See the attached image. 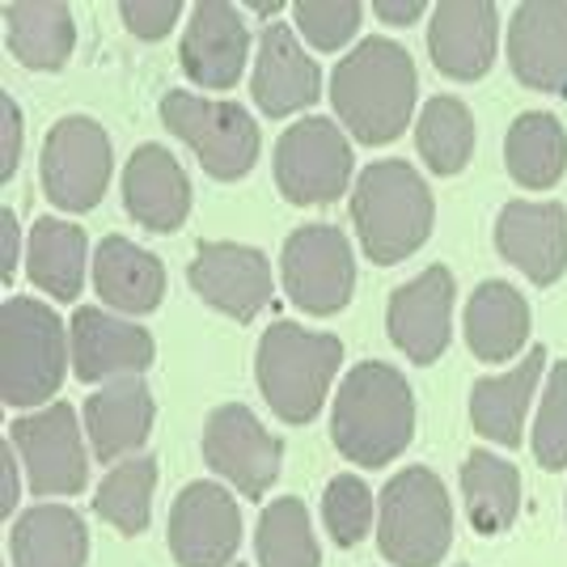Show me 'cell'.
Instances as JSON below:
<instances>
[{"mask_svg": "<svg viewBox=\"0 0 567 567\" xmlns=\"http://www.w3.org/2000/svg\"><path fill=\"white\" fill-rule=\"evenodd\" d=\"M280 276L292 306L313 313V318H331V313H339L352 301V246L334 225H306V229H297L284 241Z\"/></svg>", "mask_w": 567, "mask_h": 567, "instance_id": "cell-10", "label": "cell"}, {"mask_svg": "<svg viewBox=\"0 0 567 567\" xmlns=\"http://www.w3.org/2000/svg\"><path fill=\"white\" fill-rule=\"evenodd\" d=\"M13 567H85L90 534L81 513L64 504H34L9 529Z\"/></svg>", "mask_w": 567, "mask_h": 567, "instance_id": "cell-26", "label": "cell"}, {"mask_svg": "<svg viewBox=\"0 0 567 567\" xmlns=\"http://www.w3.org/2000/svg\"><path fill=\"white\" fill-rule=\"evenodd\" d=\"M496 250L525 280L555 284L567 271V213L564 204H504L496 220Z\"/></svg>", "mask_w": 567, "mask_h": 567, "instance_id": "cell-19", "label": "cell"}, {"mask_svg": "<svg viewBox=\"0 0 567 567\" xmlns=\"http://www.w3.org/2000/svg\"><path fill=\"white\" fill-rule=\"evenodd\" d=\"M453 276L445 267H427L411 284L394 288L385 309V331L406 360L432 364L450 348V318H453Z\"/></svg>", "mask_w": 567, "mask_h": 567, "instance_id": "cell-16", "label": "cell"}, {"mask_svg": "<svg viewBox=\"0 0 567 567\" xmlns=\"http://www.w3.org/2000/svg\"><path fill=\"white\" fill-rule=\"evenodd\" d=\"M276 183L292 204H331L352 183V144L331 118H301L276 144Z\"/></svg>", "mask_w": 567, "mask_h": 567, "instance_id": "cell-11", "label": "cell"}, {"mask_svg": "<svg viewBox=\"0 0 567 567\" xmlns=\"http://www.w3.org/2000/svg\"><path fill=\"white\" fill-rule=\"evenodd\" d=\"M292 13H297V30L318 51H339L360 30L355 0H301Z\"/></svg>", "mask_w": 567, "mask_h": 567, "instance_id": "cell-37", "label": "cell"}, {"mask_svg": "<svg viewBox=\"0 0 567 567\" xmlns=\"http://www.w3.org/2000/svg\"><path fill=\"white\" fill-rule=\"evenodd\" d=\"M543 373H546V348L534 343V352L525 355L513 373L474 381L471 390L474 432L504 445V450H517L520 432H525V415H529V402H534V390H538Z\"/></svg>", "mask_w": 567, "mask_h": 567, "instance_id": "cell-24", "label": "cell"}, {"mask_svg": "<svg viewBox=\"0 0 567 567\" xmlns=\"http://www.w3.org/2000/svg\"><path fill=\"white\" fill-rule=\"evenodd\" d=\"M373 492L364 487V478L355 474H334L327 496H322V520L331 529V538L339 546L364 543V534L373 529Z\"/></svg>", "mask_w": 567, "mask_h": 567, "instance_id": "cell-35", "label": "cell"}, {"mask_svg": "<svg viewBox=\"0 0 567 567\" xmlns=\"http://www.w3.org/2000/svg\"><path fill=\"white\" fill-rule=\"evenodd\" d=\"M94 288L111 309L153 313L166 297V267L127 237H102L94 250Z\"/></svg>", "mask_w": 567, "mask_h": 567, "instance_id": "cell-25", "label": "cell"}, {"mask_svg": "<svg viewBox=\"0 0 567 567\" xmlns=\"http://www.w3.org/2000/svg\"><path fill=\"white\" fill-rule=\"evenodd\" d=\"M496 4L487 0H445L432 9L427 51L436 69L453 81H478L496 60Z\"/></svg>", "mask_w": 567, "mask_h": 567, "instance_id": "cell-22", "label": "cell"}, {"mask_svg": "<svg viewBox=\"0 0 567 567\" xmlns=\"http://www.w3.org/2000/svg\"><path fill=\"white\" fill-rule=\"evenodd\" d=\"M123 208L148 234L183 229L190 213V183L178 157L162 144H141L123 169Z\"/></svg>", "mask_w": 567, "mask_h": 567, "instance_id": "cell-20", "label": "cell"}, {"mask_svg": "<svg viewBox=\"0 0 567 567\" xmlns=\"http://www.w3.org/2000/svg\"><path fill=\"white\" fill-rule=\"evenodd\" d=\"M204 462L229 478L246 499H262L284 462V441L259 424V415L241 402L216 406L204 424Z\"/></svg>", "mask_w": 567, "mask_h": 567, "instance_id": "cell-12", "label": "cell"}, {"mask_svg": "<svg viewBox=\"0 0 567 567\" xmlns=\"http://www.w3.org/2000/svg\"><path fill=\"white\" fill-rule=\"evenodd\" d=\"M246 55H250V30H246L241 9L225 0L195 4L183 48H178L183 72L190 81L204 90H234L246 69Z\"/></svg>", "mask_w": 567, "mask_h": 567, "instance_id": "cell-17", "label": "cell"}, {"mask_svg": "<svg viewBox=\"0 0 567 567\" xmlns=\"http://www.w3.org/2000/svg\"><path fill=\"white\" fill-rule=\"evenodd\" d=\"M255 550H259V567H318L322 564V550H318V538H313L306 504L297 496L271 499L259 517Z\"/></svg>", "mask_w": 567, "mask_h": 567, "instance_id": "cell-34", "label": "cell"}, {"mask_svg": "<svg viewBox=\"0 0 567 567\" xmlns=\"http://www.w3.org/2000/svg\"><path fill=\"white\" fill-rule=\"evenodd\" d=\"M504 162L520 187L550 190L567 169V132L564 123L546 111H525L513 118L508 141H504Z\"/></svg>", "mask_w": 567, "mask_h": 567, "instance_id": "cell-30", "label": "cell"}, {"mask_svg": "<svg viewBox=\"0 0 567 567\" xmlns=\"http://www.w3.org/2000/svg\"><path fill=\"white\" fill-rule=\"evenodd\" d=\"M462 492H466V517L474 534H504L520 508V474L513 462H504L492 450L466 453L462 466Z\"/></svg>", "mask_w": 567, "mask_h": 567, "instance_id": "cell-31", "label": "cell"}, {"mask_svg": "<svg viewBox=\"0 0 567 567\" xmlns=\"http://www.w3.org/2000/svg\"><path fill=\"white\" fill-rule=\"evenodd\" d=\"M22 162V111L9 94H0V178L9 183Z\"/></svg>", "mask_w": 567, "mask_h": 567, "instance_id": "cell-39", "label": "cell"}, {"mask_svg": "<svg viewBox=\"0 0 567 567\" xmlns=\"http://www.w3.org/2000/svg\"><path fill=\"white\" fill-rule=\"evenodd\" d=\"M9 445L25 466V483L34 496H76L90 483V462L81 445L76 411L69 402H51L34 415L9 424Z\"/></svg>", "mask_w": 567, "mask_h": 567, "instance_id": "cell-9", "label": "cell"}, {"mask_svg": "<svg viewBox=\"0 0 567 567\" xmlns=\"http://www.w3.org/2000/svg\"><path fill=\"white\" fill-rule=\"evenodd\" d=\"M529 339V301L513 284L483 280L466 301V343L483 364H504Z\"/></svg>", "mask_w": 567, "mask_h": 567, "instance_id": "cell-28", "label": "cell"}, {"mask_svg": "<svg viewBox=\"0 0 567 567\" xmlns=\"http://www.w3.org/2000/svg\"><path fill=\"white\" fill-rule=\"evenodd\" d=\"M190 288L237 322H255L271 301V262L241 241H204L187 267Z\"/></svg>", "mask_w": 567, "mask_h": 567, "instance_id": "cell-14", "label": "cell"}, {"mask_svg": "<svg viewBox=\"0 0 567 567\" xmlns=\"http://www.w3.org/2000/svg\"><path fill=\"white\" fill-rule=\"evenodd\" d=\"M111 136L102 132V123L85 115L60 118L43 141V162L39 178L55 208L64 213H90L97 199L106 195L111 183Z\"/></svg>", "mask_w": 567, "mask_h": 567, "instance_id": "cell-8", "label": "cell"}, {"mask_svg": "<svg viewBox=\"0 0 567 567\" xmlns=\"http://www.w3.org/2000/svg\"><path fill=\"white\" fill-rule=\"evenodd\" d=\"M453 538L450 492L427 466L399 471L378 499V546L394 567H436Z\"/></svg>", "mask_w": 567, "mask_h": 567, "instance_id": "cell-6", "label": "cell"}, {"mask_svg": "<svg viewBox=\"0 0 567 567\" xmlns=\"http://www.w3.org/2000/svg\"><path fill=\"white\" fill-rule=\"evenodd\" d=\"M424 0H378L373 4V13H378L381 22H390V25H411V22H420L424 18Z\"/></svg>", "mask_w": 567, "mask_h": 567, "instance_id": "cell-42", "label": "cell"}, {"mask_svg": "<svg viewBox=\"0 0 567 567\" xmlns=\"http://www.w3.org/2000/svg\"><path fill=\"white\" fill-rule=\"evenodd\" d=\"M153 487H157V462L153 457H127L123 466L106 474L94 492V513L118 534H144L153 520Z\"/></svg>", "mask_w": 567, "mask_h": 567, "instance_id": "cell-33", "label": "cell"}, {"mask_svg": "<svg viewBox=\"0 0 567 567\" xmlns=\"http://www.w3.org/2000/svg\"><path fill=\"white\" fill-rule=\"evenodd\" d=\"M331 106L360 144H390L415 111V64L394 39H364L339 60Z\"/></svg>", "mask_w": 567, "mask_h": 567, "instance_id": "cell-1", "label": "cell"}, {"mask_svg": "<svg viewBox=\"0 0 567 567\" xmlns=\"http://www.w3.org/2000/svg\"><path fill=\"white\" fill-rule=\"evenodd\" d=\"M18 246H22V229H18V216L0 213V276L4 280H13V271H18Z\"/></svg>", "mask_w": 567, "mask_h": 567, "instance_id": "cell-41", "label": "cell"}, {"mask_svg": "<svg viewBox=\"0 0 567 567\" xmlns=\"http://www.w3.org/2000/svg\"><path fill=\"white\" fill-rule=\"evenodd\" d=\"M432 190L411 162H373L352 187V225L364 246V259L390 267L411 259L432 234Z\"/></svg>", "mask_w": 567, "mask_h": 567, "instance_id": "cell-3", "label": "cell"}, {"mask_svg": "<svg viewBox=\"0 0 567 567\" xmlns=\"http://www.w3.org/2000/svg\"><path fill=\"white\" fill-rule=\"evenodd\" d=\"M18 462L22 457L4 436V445H0V513L4 517H13V508H18Z\"/></svg>", "mask_w": 567, "mask_h": 567, "instance_id": "cell-40", "label": "cell"}, {"mask_svg": "<svg viewBox=\"0 0 567 567\" xmlns=\"http://www.w3.org/2000/svg\"><path fill=\"white\" fill-rule=\"evenodd\" d=\"M72 373L81 381L141 378L153 364V334L106 309L81 306L69 322Z\"/></svg>", "mask_w": 567, "mask_h": 567, "instance_id": "cell-15", "label": "cell"}, {"mask_svg": "<svg viewBox=\"0 0 567 567\" xmlns=\"http://www.w3.org/2000/svg\"><path fill=\"white\" fill-rule=\"evenodd\" d=\"M241 546V508L220 483H190L169 508V550L178 567H229Z\"/></svg>", "mask_w": 567, "mask_h": 567, "instance_id": "cell-13", "label": "cell"}, {"mask_svg": "<svg viewBox=\"0 0 567 567\" xmlns=\"http://www.w3.org/2000/svg\"><path fill=\"white\" fill-rule=\"evenodd\" d=\"M411 432H415V399L406 378L381 360L355 364L339 385L331 411L334 450L364 471H378L411 445Z\"/></svg>", "mask_w": 567, "mask_h": 567, "instance_id": "cell-2", "label": "cell"}, {"mask_svg": "<svg viewBox=\"0 0 567 567\" xmlns=\"http://www.w3.org/2000/svg\"><path fill=\"white\" fill-rule=\"evenodd\" d=\"M534 462L543 471L567 466V360L550 364V378H546L543 406L534 420Z\"/></svg>", "mask_w": 567, "mask_h": 567, "instance_id": "cell-36", "label": "cell"}, {"mask_svg": "<svg viewBox=\"0 0 567 567\" xmlns=\"http://www.w3.org/2000/svg\"><path fill=\"white\" fill-rule=\"evenodd\" d=\"M250 94L267 118H288L313 106L322 97V72L309 60L292 25H267L259 39V60H255V81Z\"/></svg>", "mask_w": 567, "mask_h": 567, "instance_id": "cell-21", "label": "cell"}, {"mask_svg": "<svg viewBox=\"0 0 567 567\" xmlns=\"http://www.w3.org/2000/svg\"><path fill=\"white\" fill-rule=\"evenodd\" d=\"M9 51L34 72H60L76 48L72 9L60 0H9L4 4Z\"/></svg>", "mask_w": 567, "mask_h": 567, "instance_id": "cell-29", "label": "cell"}, {"mask_svg": "<svg viewBox=\"0 0 567 567\" xmlns=\"http://www.w3.org/2000/svg\"><path fill=\"white\" fill-rule=\"evenodd\" d=\"M339 364H343V343L334 334L306 331L297 322H276L259 339L255 378L267 406L284 424H309L318 420Z\"/></svg>", "mask_w": 567, "mask_h": 567, "instance_id": "cell-5", "label": "cell"}, {"mask_svg": "<svg viewBox=\"0 0 567 567\" xmlns=\"http://www.w3.org/2000/svg\"><path fill=\"white\" fill-rule=\"evenodd\" d=\"M153 394L141 378L106 381L94 399H85V436L97 462H127L153 432Z\"/></svg>", "mask_w": 567, "mask_h": 567, "instance_id": "cell-23", "label": "cell"}, {"mask_svg": "<svg viewBox=\"0 0 567 567\" xmlns=\"http://www.w3.org/2000/svg\"><path fill=\"white\" fill-rule=\"evenodd\" d=\"M415 144L432 174H457L474 153V118L466 102L450 94L432 97L415 123Z\"/></svg>", "mask_w": 567, "mask_h": 567, "instance_id": "cell-32", "label": "cell"}, {"mask_svg": "<svg viewBox=\"0 0 567 567\" xmlns=\"http://www.w3.org/2000/svg\"><path fill=\"white\" fill-rule=\"evenodd\" d=\"M85 262H90V237L81 225L39 216L30 241H25V276L39 292L55 301H76L85 288Z\"/></svg>", "mask_w": 567, "mask_h": 567, "instance_id": "cell-27", "label": "cell"}, {"mask_svg": "<svg viewBox=\"0 0 567 567\" xmlns=\"http://www.w3.org/2000/svg\"><path fill=\"white\" fill-rule=\"evenodd\" d=\"M178 13H183L178 0H123L118 4V18L136 39H166L178 25Z\"/></svg>", "mask_w": 567, "mask_h": 567, "instance_id": "cell-38", "label": "cell"}, {"mask_svg": "<svg viewBox=\"0 0 567 567\" xmlns=\"http://www.w3.org/2000/svg\"><path fill=\"white\" fill-rule=\"evenodd\" d=\"M72 364L69 327L34 297H4L0 306V402L43 406L60 394Z\"/></svg>", "mask_w": 567, "mask_h": 567, "instance_id": "cell-4", "label": "cell"}, {"mask_svg": "<svg viewBox=\"0 0 567 567\" xmlns=\"http://www.w3.org/2000/svg\"><path fill=\"white\" fill-rule=\"evenodd\" d=\"M508 64L529 90L567 97V4L529 0L508 22Z\"/></svg>", "mask_w": 567, "mask_h": 567, "instance_id": "cell-18", "label": "cell"}, {"mask_svg": "<svg viewBox=\"0 0 567 567\" xmlns=\"http://www.w3.org/2000/svg\"><path fill=\"white\" fill-rule=\"evenodd\" d=\"M162 123L178 141L195 148L199 166L220 183L246 178L259 162V127H255L250 111L237 102L169 90L162 97Z\"/></svg>", "mask_w": 567, "mask_h": 567, "instance_id": "cell-7", "label": "cell"}]
</instances>
